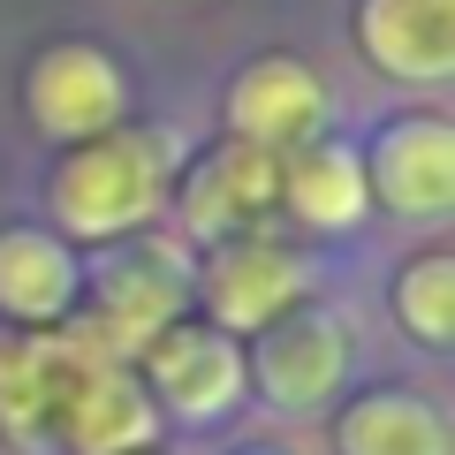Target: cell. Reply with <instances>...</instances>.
<instances>
[{
  "label": "cell",
  "instance_id": "obj_6",
  "mask_svg": "<svg viewBox=\"0 0 455 455\" xmlns=\"http://www.w3.org/2000/svg\"><path fill=\"white\" fill-rule=\"evenodd\" d=\"M23 107H31L38 130L84 145V137L122 130L130 84H122V68H114L99 46H46V53H38V68L23 76Z\"/></svg>",
  "mask_w": 455,
  "mask_h": 455
},
{
  "label": "cell",
  "instance_id": "obj_18",
  "mask_svg": "<svg viewBox=\"0 0 455 455\" xmlns=\"http://www.w3.org/2000/svg\"><path fill=\"white\" fill-rule=\"evenodd\" d=\"M137 455H160V448H137Z\"/></svg>",
  "mask_w": 455,
  "mask_h": 455
},
{
  "label": "cell",
  "instance_id": "obj_2",
  "mask_svg": "<svg viewBox=\"0 0 455 455\" xmlns=\"http://www.w3.org/2000/svg\"><path fill=\"white\" fill-rule=\"evenodd\" d=\"M92 281H99V296H92V319L76 326V341L92 349V357H107V364L137 357L167 319H182V296H190L182 259H175V251H160V243L107 251Z\"/></svg>",
  "mask_w": 455,
  "mask_h": 455
},
{
  "label": "cell",
  "instance_id": "obj_10",
  "mask_svg": "<svg viewBox=\"0 0 455 455\" xmlns=\"http://www.w3.org/2000/svg\"><path fill=\"white\" fill-rule=\"evenodd\" d=\"M379 205H395L403 220H433V212L455 205V130L440 114H418V122H395L372 145V167H364Z\"/></svg>",
  "mask_w": 455,
  "mask_h": 455
},
{
  "label": "cell",
  "instance_id": "obj_8",
  "mask_svg": "<svg viewBox=\"0 0 455 455\" xmlns=\"http://www.w3.org/2000/svg\"><path fill=\"white\" fill-rule=\"evenodd\" d=\"M274 205H281V152H259L235 137L197 160L190 190H182V228L205 243H235V235H259Z\"/></svg>",
  "mask_w": 455,
  "mask_h": 455
},
{
  "label": "cell",
  "instance_id": "obj_15",
  "mask_svg": "<svg viewBox=\"0 0 455 455\" xmlns=\"http://www.w3.org/2000/svg\"><path fill=\"white\" fill-rule=\"evenodd\" d=\"M281 197L304 228H357L364 205H372V182H364V160L349 145H311L296 160H281Z\"/></svg>",
  "mask_w": 455,
  "mask_h": 455
},
{
  "label": "cell",
  "instance_id": "obj_5",
  "mask_svg": "<svg viewBox=\"0 0 455 455\" xmlns=\"http://www.w3.org/2000/svg\"><path fill=\"white\" fill-rule=\"evenodd\" d=\"M243 372L259 379L266 403L281 410H319L349 372V326L334 311H281L259 334V349L243 357Z\"/></svg>",
  "mask_w": 455,
  "mask_h": 455
},
{
  "label": "cell",
  "instance_id": "obj_7",
  "mask_svg": "<svg viewBox=\"0 0 455 455\" xmlns=\"http://www.w3.org/2000/svg\"><path fill=\"white\" fill-rule=\"evenodd\" d=\"M197 296H205V311H212L220 334H266L281 311H296L304 266H296L281 243H266V235H235V243H220L205 259Z\"/></svg>",
  "mask_w": 455,
  "mask_h": 455
},
{
  "label": "cell",
  "instance_id": "obj_9",
  "mask_svg": "<svg viewBox=\"0 0 455 455\" xmlns=\"http://www.w3.org/2000/svg\"><path fill=\"white\" fill-rule=\"evenodd\" d=\"M319 114H326L319 76L304 61H289V53H266V61H251L228 84V130L259 152H296L319 130Z\"/></svg>",
  "mask_w": 455,
  "mask_h": 455
},
{
  "label": "cell",
  "instance_id": "obj_3",
  "mask_svg": "<svg viewBox=\"0 0 455 455\" xmlns=\"http://www.w3.org/2000/svg\"><path fill=\"white\" fill-rule=\"evenodd\" d=\"M137 364H145L137 379H145L152 410H175L182 425H212L220 410H235V395L251 387L235 334H220L212 319H167L160 334L137 349Z\"/></svg>",
  "mask_w": 455,
  "mask_h": 455
},
{
  "label": "cell",
  "instance_id": "obj_17",
  "mask_svg": "<svg viewBox=\"0 0 455 455\" xmlns=\"http://www.w3.org/2000/svg\"><path fill=\"white\" fill-rule=\"evenodd\" d=\"M243 455H274V448H243Z\"/></svg>",
  "mask_w": 455,
  "mask_h": 455
},
{
  "label": "cell",
  "instance_id": "obj_1",
  "mask_svg": "<svg viewBox=\"0 0 455 455\" xmlns=\"http://www.w3.org/2000/svg\"><path fill=\"white\" fill-rule=\"evenodd\" d=\"M160 205V145L137 130H107L84 137L61 167H53V220L68 235H92V243H114V235H137Z\"/></svg>",
  "mask_w": 455,
  "mask_h": 455
},
{
  "label": "cell",
  "instance_id": "obj_12",
  "mask_svg": "<svg viewBox=\"0 0 455 455\" xmlns=\"http://www.w3.org/2000/svg\"><path fill=\"white\" fill-rule=\"evenodd\" d=\"M357 46L395 84H440L455 68V0H364Z\"/></svg>",
  "mask_w": 455,
  "mask_h": 455
},
{
  "label": "cell",
  "instance_id": "obj_13",
  "mask_svg": "<svg viewBox=\"0 0 455 455\" xmlns=\"http://www.w3.org/2000/svg\"><path fill=\"white\" fill-rule=\"evenodd\" d=\"M152 395L145 379L130 372V364H92V379L76 387V403H68V425L61 440L76 455H137L152 448Z\"/></svg>",
  "mask_w": 455,
  "mask_h": 455
},
{
  "label": "cell",
  "instance_id": "obj_16",
  "mask_svg": "<svg viewBox=\"0 0 455 455\" xmlns=\"http://www.w3.org/2000/svg\"><path fill=\"white\" fill-rule=\"evenodd\" d=\"M395 319L425 349H448L455 341V259L448 251H425V259L403 266V281H395Z\"/></svg>",
  "mask_w": 455,
  "mask_h": 455
},
{
  "label": "cell",
  "instance_id": "obj_4",
  "mask_svg": "<svg viewBox=\"0 0 455 455\" xmlns=\"http://www.w3.org/2000/svg\"><path fill=\"white\" fill-rule=\"evenodd\" d=\"M92 357L76 334H31V326H8L0 334V440L8 448H38L46 433L68 425V403L92 379Z\"/></svg>",
  "mask_w": 455,
  "mask_h": 455
},
{
  "label": "cell",
  "instance_id": "obj_11",
  "mask_svg": "<svg viewBox=\"0 0 455 455\" xmlns=\"http://www.w3.org/2000/svg\"><path fill=\"white\" fill-rule=\"evenodd\" d=\"M84 296V259L46 235V228H0V311L31 334H53L61 319H76Z\"/></svg>",
  "mask_w": 455,
  "mask_h": 455
},
{
  "label": "cell",
  "instance_id": "obj_14",
  "mask_svg": "<svg viewBox=\"0 0 455 455\" xmlns=\"http://www.w3.org/2000/svg\"><path fill=\"white\" fill-rule=\"evenodd\" d=\"M334 448L341 455H448V418L425 395L372 387V395H357V403L341 410Z\"/></svg>",
  "mask_w": 455,
  "mask_h": 455
}]
</instances>
